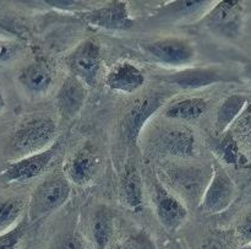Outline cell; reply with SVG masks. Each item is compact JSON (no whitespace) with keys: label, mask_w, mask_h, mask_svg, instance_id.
<instances>
[{"label":"cell","mask_w":251,"mask_h":249,"mask_svg":"<svg viewBox=\"0 0 251 249\" xmlns=\"http://www.w3.org/2000/svg\"><path fill=\"white\" fill-rule=\"evenodd\" d=\"M19 52V44L9 39H0V63L9 61Z\"/></svg>","instance_id":"cell-26"},{"label":"cell","mask_w":251,"mask_h":249,"mask_svg":"<svg viewBox=\"0 0 251 249\" xmlns=\"http://www.w3.org/2000/svg\"><path fill=\"white\" fill-rule=\"evenodd\" d=\"M166 83L176 86L181 90H200L211 85L232 81L227 75V71L218 66H196L185 68L179 71L162 76Z\"/></svg>","instance_id":"cell-10"},{"label":"cell","mask_w":251,"mask_h":249,"mask_svg":"<svg viewBox=\"0 0 251 249\" xmlns=\"http://www.w3.org/2000/svg\"><path fill=\"white\" fill-rule=\"evenodd\" d=\"M17 80L27 93L41 96L51 87L53 71L46 61L36 60L20 71Z\"/></svg>","instance_id":"cell-18"},{"label":"cell","mask_w":251,"mask_h":249,"mask_svg":"<svg viewBox=\"0 0 251 249\" xmlns=\"http://www.w3.org/2000/svg\"><path fill=\"white\" fill-rule=\"evenodd\" d=\"M146 83L144 71L130 61L115 64L105 76V85L113 91L134 93Z\"/></svg>","instance_id":"cell-16"},{"label":"cell","mask_w":251,"mask_h":249,"mask_svg":"<svg viewBox=\"0 0 251 249\" xmlns=\"http://www.w3.org/2000/svg\"><path fill=\"white\" fill-rule=\"evenodd\" d=\"M142 51L158 63L169 66H186L193 63L196 49L191 41L181 37H163L140 43Z\"/></svg>","instance_id":"cell-4"},{"label":"cell","mask_w":251,"mask_h":249,"mask_svg":"<svg viewBox=\"0 0 251 249\" xmlns=\"http://www.w3.org/2000/svg\"><path fill=\"white\" fill-rule=\"evenodd\" d=\"M100 168V157L90 147L85 146L66 159L63 172L70 183L86 186L93 181Z\"/></svg>","instance_id":"cell-14"},{"label":"cell","mask_w":251,"mask_h":249,"mask_svg":"<svg viewBox=\"0 0 251 249\" xmlns=\"http://www.w3.org/2000/svg\"><path fill=\"white\" fill-rule=\"evenodd\" d=\"M71 194L70 181L64 172H56L42 181L34 188L28 201V218L31 221L47 218L60 209Z\"/></svg>","instance_id":"cell-3"},{"label":"cell","mask_w":251,"mask_h":249,"mask_svg":"<svg viewBox=\"0 0 251 249\" xmlns=\"http://www.w3.org/2000/svg\"><path fill=\"white\" fill-rule=\"evenodd\" d=\"M78 17L92 26L112 31L131 28L134 21L129 12V5L125 1H110L96 9L78 12Z\"/></svg>","instance_id":"cell-9"},{"label":"cell","mask_w":251,"mask_h":249,"mask_svg":"<svg viewBox=\"0 0 251 249\" xmlns=\"http://www.w3.org/2000/svg\"><path fill=\"white\" fill-rule=\"evenodd\" d=\"M26 201L21 196H11L0 201V231H7L20 222Z\"/></svg>","instance_id":"cell-23"},{"label":"cell","mask_w":251,"mask_h":249,"mask_svg":"<svg viewBox=\"0 0 251 249\" xmlns=\"http://www.w3.org/2000/svg\"><path fill=\"white\" fill-rule=\"evenodd\" d=\"M235 187L223 167H213L212 178L203 193L199 208L207 214H218L226 210L234 199Z\"/></svg>","instance_id":"cell-11"},{"label":"cell","mask_w":251,"mask_h":249,"mask_svg":"<svg viewBox=\"0 0 251 249\" xmlns=\"http://www.w3.org/2000/svg\"><path fill=\"white\" fill-rule=\"evenodd\" d=\"M56 137V123L44 115L32 117L20 123L11 135L14 151L28 156L44 151L54 144Z\"/></svg>","instance_id":"cell-2"},{"label":"cell","mask_w":251,"mask_h":249,"mask_svg":"<svg viewBox=\"0 0 251 249\" xmlns=\"http://www.w3.org/2000/svg\"><path fill=\"white\" fill-rule=\"evenodd\" d=\"M240 249H251V243L250 245H247V246H244V247H242Z\"/></svg>","instance_id":"cell-33"},{"label":"cell","mask_w":251,"mask_h":249,"mask_svg":"<svg viewBox=\"0 0 251 249\" xmlns=\"http://www.w3.org/2000/svg\"><path fill=\"white\" fill-rule=\"evenodd\" d=\"M208 100L203 97H188L172 101L164 107L163 115L169 119L198 120L207 112Z\"/></svg>","instance_id":"cell-20"},{"label":"cell","mask_w":251,"mask_h":249,"mask_svg":"<svg viewBox=\"0 0 251 249\" xmlns=\"http://www.w3.org/2000/svg\"><path fill=\"white\" fill-rule=\"evenodd\" d=\"M164 97L161 95H149L137 98L127 107L123 120V129L127 141L135 142L144 129L147 120L163 107Z\"/></svg>","instance_id":"cell-12"},{"label":"cell","mask_w":251,"mask_h":249,"mask_svg":"<svg viewBox=\"0 0 251 249\" xmlns=\"http://www.w3.org/2000/svg\"><path fill=\"white\" fill-rule=\"evenodd\" d=\"M220 149L221 155H222L223 160L227 162H234L235 161V155H237V150L234 147V142L230 140H223L218 146Z\"/></svg>","instance_id":"cell-28"},{"label":"cell","mask_w":251,"mask_h":249,"mask_svg":"<svg viewBox=\"0 0 251 249\" xmlns=\"http://www.w3.org/2000/svg\"><path fill=\"white\" fill-rule=\"evenodd\" d=\"M157 146L173 159L188 160L196 154V137L190 128L184 125L168 127L159 134Z\"/></svg>","instance_id":"cell-13"},{"label":"cell","mask_w":251,"mask_h":249,"mask_svg":"<svg viewBox=\"0 0 251 249\" xmlns=\"http://www.w3.org/2000/svg\"><path fill=\"white\" fill-rule=\"evenodd\" d=\"M244 9L239 1H220L208 9L202 24L213 33L226 38H235L243 27Z\"/></svg>","instance_id":"cell-7"},{"label":"cell","mask_w":251,"mask_h":249,"mask_svg":"<svg viewBox=\"0 0 251 249\" xmlns=\"http://www.w3.org/2000/svg\"><path fill=\"white\" fill-rule=\"evenodd\" d=\"M152 199L161 225L168 232L178 231L188 219V208L159 181L154 183Z\"/></svg>","instance_id":"cell-8"},{"label":"cell","mask_w":251,"mask_h":249,"mask_svg":"<svg viewBox=\"0 0 251 249\" xmlns=\"http://www.w3.org/2000/svg\"><path fill=\"white\" fill-rule=\"evenodd\" d=\"M56 249H83V247L80 243V241L76 240L75 237H70L61 241Z\"/></svg>","instance_id":"cell-30"},{"label":"cell","mask_w":251,"mask_h":249,"mask_svg":"<svg viewBox=\"0 0 251 249\" xmlns=\"http://www.w3.org/2000/svg\"><path fill=\"white\" fill-rule=\"evenodd\" d=\"M112 249H153V246L147 236H136L118 243Z\"/></svg>","instance_id":"cell-25"},{"label":"cell","mask_w":251,"mask_h":249,"mask_svg":"<svg viewBox=\"0 0 251 249\" xmlns=\"http://www.w3.org/2000/svg\"><path fill=\"white\" fill-rule=\"evenodd\" d=\"M46 4L48 5V6L54 7V9L73 10V9H78L81 2L74 1V0H49V1H46Z\"/></svg>","instance_id":"cell-29"},{"label":"cell","mask_w":251,"mask_h":249,"mask_svg":"<svg viewBox=\"0 0 251 249\" xmlns=\"http://www.w3.org/2000/svg\"><path fill=\"white\" fill-rule=\"evenodd\" d=\"M211 2L205 0H186L172 1L158 10L156 19L163 22H176L180 20L193 19L206 9H210Z\"/></svg>","instance_id":"cell-21"},{"label":"cell","mask_w":251,"mask_h":249,"mask_svg":"<svg viewBox=\"0 0 251 249\" xmlns=\"http://www.w3.org/2000/svg\"><path fill=\"white\" fill-rule=\"evenodd\" d=\"M244 75L247 76L248 79H250V80H251V63H250V64H248L247 68H245V70H244Z\"/></svg>","instance_id":"cell-32"},{"label":"cell","mask_w":251,"mask_h":249,"mask_svg":"<svg viewBox=\"0 0 251 249\" xmlns=\"http://www.w3.org/2000/svg\"><path fill=\"white\" fill-rule=\"evenodd\" d=\"M87 86L77 78L70 75L63 81L56 95V107L64 120H70L78 114L87 100Z\"/></svg>","instance_id":"cell-15"},{"label":"cell","mask_w":251,"mask_h":249,"mask_svg":"<svg viewBox=\"0 0 251 249\" xmlns=\"http://www.w3.org/2000/svg\"><path fill=\"white\" fill-rule=\"evenodd\" d=\"M5 106H6V103H5L4 95H2V91L1 88H0V113L5 110Z\"/></svg>","instance_id":"cell-31"},{"label":"cell","mask_w":251,"mask_h":249,"mask_svg":"<svg viewBox=\"0 0 251 249\" xmlns=\"http://www.w3.org/2000/svg\"><path fill=\"white\" fill-rule=\"evenodd\" d=\"M100 47L95 39L81 42L65 58L66 66L70 74L77 78L87 87H96L98 73L100 69Z\"/></svg>","instance_id":"cell-5"},{"label":"cell","mask_w":251,"mask_h":249,"mask_svg":"<svg viewBox=\"0 0 251 249\" xmlns=\"http://www.w3.org/2000/svg\"><path fill=\"white\" fill-rule=\"evenodd\" d=\"M60 146V141H55L44 151L28 155V156H25L12 162L1 172L0 177L6 183L28 182L37 178L48 169V167L50 166V164L58 155Z\"/></svg>","instance_id":"cell-6"},{"label":"cell","mask_w":251,"mask_h":249,"mask_svg":"<svg viewBox=\"0 0 251 249\" xmlns=\"http://www.w3.org/2000/svg\"><path fill=\"white\" fill-rule=\"evenodd\" d=\"M213 168L210 166L176 165L161 171L164 179L163 186H168L169 192L174 194L184 205L200 206L203 193L212 178Z\"/></svg>","instance_id":"cell-1"},{"label":"cell","mask_w":251,"mask_h":249,"mask_svg":"<svg viewBox=\"0 0 251 249\" xmlns=\"http://www.w3.org/2000/svg\"><path fill=\"white\" fill-rule=\"evenodd\" d=\"M245 103H247V98L240 95H232L223 101L216 115L215 128L218 134L225 133L226 129L232 124L233 120L237 119L240 112L244 110Z\"/></svg>","instance_id":"cell-22"},{"label":"cell","mask_w":251,"mask_h":249,"mask_svg":"<svg viewBox=\"0 0 251 249\" xmlns=\"http://www.w3.org/2000/svg\"><path fill=\"white\" fill-rule=\"evenodd\" d=\"M119 196L123 205L132 213L144 210V189L142 179L137 166L134 162H127L120 177Z\"/></svg>","instance_id":"cell-17"},{"label":"cell","mask_w":251,"mask_h":249,"mask_svg":"<svg viewBox=\"0 0 251 249\" xmlns=\"http://www.w3.org/2000/svg\"><path fill=\"white\" fill-rule=\"evenodd\" d=\"M172 249H181V248H180V247H178V246H176V247L172 248Z\"/></svg>","instance_id":"cell-34"},{"label":"cell","mask_w":251,"mask_h":249,"mask_svg":"<svg viewBox=\"0 0 251 249\" xmlns=\"http://www.w3.org/2000/svg\"><path fill=\"white\" fill-rule=\"evenodd\" d=\"M114 235V215L110 209L102 206L96 210L90 223V238L93 249H107Z\"/></svg>","instance_id":"cell-19"},{"label":"cell","mask_w":251,"mask_h":249,"mask_svg":"<svg viewBox=\"0 0 251 249\" xmlns=\"http://www.w3.org/2000/svg\"><path fill=\"white\" fill-rule=\"evenodd\" d=\"M238 237L245 245L251 243V211L243 218L240 223L238 225Z\"/></svg>","instance_id":"cell-27"},{"label":"cell","mask_w":251,"mask_h":249,"mask_svg":"<svg viewBox=\"0 0 251 249\" xmlns=\"http://www.w3.org/2000/svg\"><path fill=\"white\" fill-rule=\"evenodd\" d=\"M28 228V220L22 219L16 226L0 233V249H17Z\"/></svg>","instance_id":"cell-24"}]
</instances>
